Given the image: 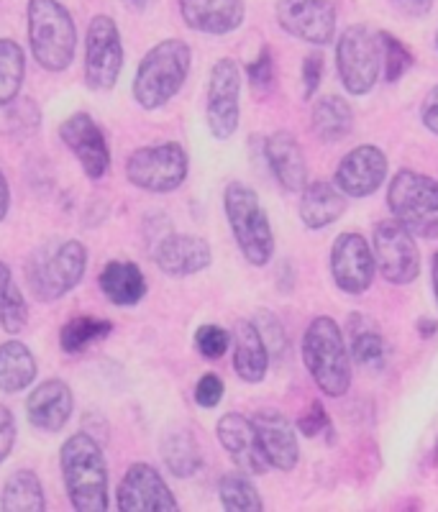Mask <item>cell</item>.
Instances as JSON below:
<instances>
[{"label":"cell","mask_w":438,"mask_h":512,"mask_svg":"<svg viewBox=\"0 0 438 512\" xmlns=\"http://www.w3.org/2000/svg\"><path fill=\"white\" fill-rule=\"evenodd\" d=\"M59 466L67 497L77 512L108 510V464L103 448L90 433L80 431L62 443Z\"/></svg>","instance_id":"obj_1"},{"label":"cell","mask_w":438,"mask_h":512,"mask_svg":"<svg viewBox=\"0 0 438 512\" xmlns=\"http://www.w3.org/2000/svg\"><path fill=\"white\" fill-rule=\"evenodd\" d=\"M193 52L182 39H164L139 62L134 77V100L144 111H159L170 103L190 75Z\"/></svg>","instance_id":"obj_2"},{"label":"cell","mask_w":438,"mask_h":512,"mask_svg":"<svg viewBox=\"0 0 438 512\" xmlns=\"http://www.w3.org/2000/svg\"><path fill=\"white\" fill-rule=\"evenodd\" d=\"M88 269V249L80 241L39 246L26 262V285L39 303H54L75 290Z\"/></svg>","instance_id":"obj_3"},{"label":"cell","mask_w":438,"mask_h":512,"mask_svg":"<svg viewBox=\"0 0 438 512\" xmlns=\"http://www.w3.org/2000/svg\"><path fill=\"white\" fill-rule=\"evenodd\" d=\"M303 361L323 395L341 397L349 392L351 359L336 320L321 315L310 323L303 336Z\"/></svg>","instance_id":"obj_4"},{"label":"cell","mask_w":438,"mask_h":512,"mask_svg":"<svg viewBox=\"0 0 438 512\" xmlns=\"http://www.w3.org/2000/svg\"><path fill=\"white\" fill-rule=\"evenodd\" d=\"M31 54L47 72L67 70L77 52V26L59 0H29Z\"/></svg>","instance_id":"obj_5"},{"label":"cell","mask_w":438,"mask_h":512,"mask_svg":"<svg viewBox=\"0 0 438 512\" xmlns=\"http://www.w3.org/2000/svg\"><path fill=\"white\" fill-rule=\"evenodd\" d=\"M223 210L246 262L252 267H267L275 256V233L257 192L244 182H231L223 192Z\"/></svg>","instance_id":"obj_6"},{"label":"cell","mask_w":438,"mask_h":512,"mask_svg":"<svg viewBox=\"0 0 438 512\" xmlns=\"http://www.w3.org/2000/svg\"><path fill=\"white\" fill-rule=\"evenodd\" d=\"M392 218L418 239H438V182L433 177L400 169L387 190Z\"/></svg>","instance_id":"obj_7"},{"label":"cell","mask_w":438,"mask_h":512,"mask_svg":"<svg viewBox=\"0 0 438 512\" xmlns=\"http://www.w3.org/2000/svg\"><path fill=\"white\" fill-rule=\"evenodd\" d=\"M187 172H190V159L177 141L141 146L126 159V177L131 185L154 195L175 192L177 187L185 185Z\"/></svg>","instance_id":"obj_8"},{"label":"cell","mask_w":438,"mask_h":512,"mask_svg":"<svg viewBox=\"0 0 438 512\" xmlns=\"http://www.w3.org/2000/svg\"><path fill=\"white\" fill-rule=\"evenodd\" d=\"M336 67L351 95H367L382 72L380 34L367 26H349L336 44Z\"/></svg>","instance_id":"obj_9"},{"label":"cell","mask_w":438,"mask_h":512,"mask_svg":"<svg viewBox=\"0 0 438 512\" xmlns=\"http://www.w3.org/2000/svg\"><path fill=\"white\" fill-rule=\"evenodd\" d=\"M123 70V41L111 16H95L85 34V85L95 93L116 88Z\"/></svg>","instance_id":"obj_10"},{"label":"cell","mask_w":438,"mask_h":512,"mask_svg":"<svg viewBox=\"0 0 438 512\" xmlns=\"http://www.w3.org/2000/svg\"><path fill=\"white\" fill-rule=\"evenodd\" d=\"M374 264L392 285H410L421 274V251L415 236L395 218L377 223L374 228Z\"/></svg>","instance_id":"obj_11"},{"label":"cell","mask_w":438,"mask_h":512,"mask_svg":"<svg viewBox=\"0 0 438 512\" xmlns=\"http://www.w3.org/2000/svg\"><path fill=\"white\" fill-rule=\"evenodd\" d=\"M241 72L234 59H218L208 80L205 95V121L218 141H228L236 134L241 118Z\"/></svg>","instance_id":"obj_12"},{"label":"cell","mask_w":438,"mask_h":512,"mask_svg":"<svg viewBox=\"0 0 438 512\" xmlns=\"http://www.w3.org/2000/svg\"><path fill=\"white\" fill-rule=\"evenodd\" d=\"M275 13L287 34L313 47H326L336 36L333 0H277Z\"/></svg>","instance_id":"obj_13"},{"label":"cell","mask_w":438,"mask_h":512,"mask_svg":"<svg viewBox=\"0 0 438 512\" xmlns=\"http://www.w3.org/2000/svg\"><path fill=\"white\" fill-rule=\"evenodd\" d=\"M118 510L121 512H164L180 510L172 489L152 464L136 461L118 484Z\"/></svg>","instance_id":"obj_14"},{"label":"cell","mask_w":438,"mask_h":512,"mask_svg":"<svg viewBox=\"0 0 438 512\" xmlns=\"http://www.w3.org/2000/svg\"><path fill=\"white\" fill-rule=\"evenodd\" d=\"M62 144L75 154L82 172L90 180H100L111 167V149H108L106 134L90 113H75L59 126Z\"/></svg>","instance_id":"obj_15"},{"label":"cell","mask_w":438,"mask_h":512,"mask_svg":"<svg viewBox=\"0 0 438 512\" xmlns=\"http://www.w3.org/2000/svg\"><path fill=\"white\" fill-rule=\"evenodd\" d=\"M331 274L339 290L362 295L372 287L377 264L367 241L359 233H341L331 251Z\"/></svg>","instance_id":"obj_16"},{"label":"cell","mask_w":438,"mask_h":512,"mask_svg":"<svg viewBox=\"0 0 438 512\" xmlns=\"http://www.w3.org/2000/svg\"><path fill=\"white\" fill-rule=\"evenodd\" d=\"M216 436L239 472L252 474V477L267 474L269 461L262 451L257 425H254L252 418H246V415L239 413H226L218 420Z\"/></svg>","instance_id":"obj_17"},{"label":"cell","mask_w":438,"mask_h":512,"mask_svg":"<svg viewBox=\"0 0 438 512\" xmlns=\"http://www.w3.org/2000/svg\"><path fill=\"white\" fill-rule=\"evenodd\" d=\"M387 177V157L377 146H357L351 149L336 167L333 185L349 198H369L380 190Z\"/></svg>","instance_id":"obj_18"},{"label":"cell","mask_w":438,"mask_h":512,"mask_svg":"<svg viewBox=\"0 0 438 512\" xmlns=\"http://www.w3.org/2000/svg\"><path fill=\"white\" fill-rule=\"evenodd\" d=\"M154 262L170 277H193L211 267V244L193 233H170L154 246Z\"/></svg>","instance_id":"obj_19"},{"label":"cell","mask_w":438,"mask_h":512,"mask_svg":"<svg viewBox=\"0 0 438 512\" xmlns=\"http://www.w3.org/2000/svg\"><path fill=\"white\" fill-rule=\"evenodd\" d=\"M75 397L65 379H44L26 400V415L36 431L57 433L72 418Z\"/></svg>","instance_id":"obj_20"},{"label":"cell","mask_w":438,"mask_h":512,"mask_svg":"<svg viewBox=\"0 0 438 512\" xmlns=\"http://www.w3.org/2000/svg\"><path fill=\"white\" fill-rule=\"evenodd\" d=\"M252 420L257 425L259 443H262L269 466H275L280 472H292L298 466L300 446L290 420L277 410H262Z\"/></svg>","instance_id":"obj_21"},{"label":"cell","mask_w":438,"mask_h":512,"mask_svg":"<svg viewBox=\"0 0 438 512\" xmlns=\"http://www.w3.org/2000/svg\"><path fill=\"white\" fill-rule=\"evenodd\" d=\"M244 0H180V16L187 29L223 36L244 24Z\"/></svg>","instance_id":"obj_22"},{"label":"cell","mask_w":438,"mask_h":512,"mask_svg":"<svg viewBox=\"0 0 438 512\" xmlns=\"http://www.w3.org/2000/svg\"><path fill=\"white\" fill-rule=\"evenodd\" d=\"M264 157H267L272 175L285 190L300 192L308 185V164H305L303 146L290 131H277L269 136L264 141Z\"/></svg>","instance_id":"obj_23"},{"label":"cell","mask_w":438,"mask_h":512,"mask_svg":"<svg viewBox=\"0 0 438 512\" xmlns=\"http://www.w3.org/2000/svg\"><path fill=\"white\" fill-rule=\"evenodd\" d=\"M346 210V195L336 185L326 180L308 182L300 190V221L310 228H328L339 221Z\"/></svg>","instance_id":"obj_24"},{"label":"cell","mask_w":438,"mask_h":512,"mask_svg":"<svg viewBox=\"0 0 438 512\" xmlns=\"http://www.w3.org/2000/svg\"><path fill=\"white\" fill-rule=\"evenodd\" d=\"M234 341V369L244 382L257 384L267 377L269 351L262 341V333L257 331L254 320H239L231 333Z\"/></svg>","instance_id":"obj_25"},{"label":"cell","mask_w":438,"mask_h":512,"mask_svg":"<svg viewBox=\"0 0 438 512\" xmlns=\"http://www.w3.org/2000/svg\"><path fill=\"white\" fill-rule=\"evenodd\" d=\"M100 290L118 308H134L146 295V277L136 262L113 259L98 277Z\"/></svg>","instance_id":"obj_26"},{"label":"cell","mask_w":438,"mask_h":512,"mask_svg":"<svg viewBox=\"0 0 438 512\" xmlns=\"http://www.w3.org/2000/svg\"><path fill=\"white\" fill-rule=\"evenodd\" d=\"M36 379V359L21 341L0 344V392L16 395L29 390Z\"/></svg>","instance_id":"obj_27"},{"label":"cell","mask_w":438,"mask_h":512,"mask_svg":"<svg viewBox=\"0 0 438 512\" xmlns=\"http://www.w3.org/2000/svg\"><path fill=\"white\" fill-rule=\"evenodd\" d=\"M310 121H313V134L323 141V144H336V141L346 139L351 134V126H354V111L344 98H336V95H323L318 98V103L313 105V113H310Z\"/></svg>","instance_id":"obj_28"},{"label":"cell","mask_w":438,"mask_h":512,"mask_svg":"<svg viewBox=\"0 0 438 512\" xmlns=\"http://www.w3.org/2000/svg\"><path fill=\"white\" fill-rule=\"evenodd\" d=\"M0 507L6 512H41L47 507L44 502V487L41 479L31 469H18L3 484Z\"/></svg>","instance_id":"obj_29"},{"label":"cell","mask_w":438,"mask_h":512,"mask_svg":"<svg viewBox=\"0 0 438 512\" xmlns=\"http://www.w3.org/2000/svg\"><path fill=\"white\" fill-rule=\"evenodd\" d=\"M162 459L164 466L170 469L175 477H193L203 466V456H200V446L195 436L187 428H177L170 431L162 441Z\"/></svg>","instance_id":"obj_30"},{"label":"cell","mask_w":438,"mask_h":512,"mask_svg":"<svg viewBox=\"0 0 438 512\" xmlns=\"http://www.w3.org/2000/svg\"><path fill=\"white\" fill-rule=\"evenodd\" d=\"M29 326V305L21 287L13 280V272L6 262H0V331L21 333Z\"/></svg>","instance_id":"obj_31"},{"label":"cell","mask_w":438,"mask_h":512,"mask_svg":"<svg viewBox=\"0 0 438 512\" xmlns=\"http://www.w3.org/2000/svg\"><path fill=\"white\" fill-rule=\"evenodd\" d=\"M113 323L108 318H95V315H77L67 320L59 331V346L65 354H80L88 346L98 344L100 338L111 336Z\"/></svg>","instance_id":"obj_32"},{"label":"cell","mask_w":438,"mask_h":512,"mask_svg":"<svg viewBox=\"0 0 438 512\" xmlns=\"http://www.w3.org/2000/svg\"><path fill=\"white\" fill-rule=\"evenodd\" d=\"M26 77V54L13 39H0V108L11 105Z\"/></svg>","instance_id":"obj_33"},{"label":"cell","mask_w":438,"mask_h":512,"mask_svg":"<svg viewBox=\"0 0 438 512\" xmlns=\"http://www.w3.org/2000/svg\"><path fill=\"white\" fill-rule=\"evenodd\" d=\"M218 497H221V505L226 510L234 512H262L264 502L259 497L257 487L249 482L244 472H231L223 474L221 482H218Z\"/></svg>","instance_id":"obj_34"},{"label":"cell","mask_w":438,"mask_h":512,"mask_svg":"<svg viewBox=\"0 0 438 512\" xmlns=\"http://www.w3.org/2000/svg\"><path fill=\"white\" fill-rule=\"evenodd\" d=\"M382 44V70H385L387 82H398L405 72L413 67V54L408 52L403 41H398L387 31H380Z\"/></svg>","instance_id":"obj_35"},{"label":"cell","mask_w":438,"mask_h":512,"mask_svg":"<svg viewBox=\"0 0 438 512\" xmlns=\"http://www.w3.org/2000/svg\"><path fill=\"white\" fill-rule=\"evenodd\" d=\"M351 354H354L357 364H362V367H382V361H385V341H382L380 331H374V326H367L354 333V338H351Z\"/></svg>","instance_id":"obj_36"},{"label":"cell","mask_w":438,"mask_h":512,"mask_svg":"<svg viewBox=\"0 0 438 512\" xmlns=\"http://www.w3.org/2000/svg\"><path fill=\"white\" fill-rule=\"evenodd\" d=\"M231 346V333L226 328L216 326V323H208V326H200L195 333V349L205 356V359H221L223 354Z\"/></svg>","instance_id":"obj_37"},{"label":"cell","mask_w":438,"mask_h":512,"mask_svg":"<svg viewBox=\"0 0 438 512\" xmlns=\"http://www.w3.org/2000/svg\"><path fill=\"white\" fill-rule=\"evenodd\" d=\"M254 326H257V331L262 333V341H264V346H267L269 356L272 354L280 356L282 351L287 349V338H285V331H282V326H280V320L269 313V310H259L257 318H254Z\"/></svg>","instance_id":"obj_38"},{"label":"cell","mask_w":438,"mask_h":512,"mask_svg":"<svg viewBox=\"0 0 438 512\" xmlns=\"http://www.w3.org/2000/svg\"><path fill=\"white\" fill-rule=\"evenodd\" d=\"M223 400V382L218 374H203L195 384V402H198L200 408L211 410L218 408Z\"/></svg>","instance_id":"obj_39"},{"label":"cell","mask_w":438,"mask_h":512,"mask_svg":"<svg viewBox=\"0 0 438 512\" xmlns=\"http://www.w3.org/2000/svg\"><path fill=\"white\" fill-rule=\"evenodd\" d=\"M246 75H249L254 88H269L272 85V80H275V62H272V52L267 47L246 67Z\"/></svg>","instance_id":"obj_40"},{"label":"cell","mask_w":438,"mask_h":512,"mask_svg":"<svg viewBox=\"0 0 438 512\" xmlns=\"http://www.w3.org/2000/svg\"><path fill=\"white\" fill-rule=\"evenodd\" d=\"M326 428H328L326 408H323L321 402H310V408L300 415L298 431L303 433V436L313 438V436H318L321 431H326Z\"/></svg>","instance_id":"obj_41"},{"label":"cell","mask_w":438,"mask_h":512,"mask_svg":"<svg viewBox=\"0 0 438 512\" xmlns=\"http://www.w3.org/2000/svg\"><path fill=\"white\" fill-rule=\"evenodd\" d=\"M13 443H16V420L6 405H0V464L11 456Z\"/></svg>","instance_id":"obj_42"},{"label":"cell","mask_w":438,"mask_h":512,"mask_svg":"<svg viewBox=\"0 0 438 512\" xmlns=\"http://www.w3.org/2000/svg\"><path fill=\"white\" fill-rule=\"evenodd\" d=\"M323 77V57L321 54H308L303 62V82H305V98H313L321 85Z\"/></svg>","instance_id":"obj_43"},{"label":"cell","mask_w":438,"mask_h":512,"mask_svg":"<svg viewBox=\"0 0 438 512\" xmlns=\"http://www.w3.org/2000/svg\"><path fill=\"white\" fill-rule=\"evenodd\" d=\"M421 121L431 134L438 136V85L426 95V100H423Z\"/></svg>","instance_id":"obj_44"},{"label":"cell","mask_w":438,"mask_h":512,"mask_svg":"<svg viewBox=\"0 0 438 512\" xmlns=\"http://www.w3.org/2000/svg\"><path fill=\"white\" fill-rule=\"evenodd\" d=\"M8 208H11V187H8L6 175L0 172V221H6Z\"/></svg>","instance_id":"obj_45"},{"label":"cell","mask_w":438,"mask_h":512,"mask_svg":"<svg viewBox=\"0 0 438 512\" xmlns=\"http://www.w3.org/2000/svg\"><path fill=\"white\" fill-rule=\"evenodd\" d=\"M418 333H421V336H433V333H436V320H421V323H418Z\"/></svg>","instance_id":"obj_46"},{"label":"cell","mask_w":438,"mask_h":512,"mask_svg":"<svg viewBox=\"0 0 438 512\" xmlns=\"http://www.w3.org/2000/svg\"><path fill=\"white\" fill-rule=\"evenodd\" d=\"M433 295H436V303H438V251L433 254Z\"/></svg>","instance_id":"obj_47"},{"label":"cell","mask_w":438,"mask_h":512,"mask_svg":"<svg viewBox=\"0 0 438 512\" xmlns=\"http://www.w3.org/2000/svg\"><path fill=\"white\" fill-rule=\"evenodd\" d=\"M126 3H129V6H134V8H144L149 0H126Z\"/></svg>","instance_id":"obj_48"},{"label":"cell","mask_w":438,"mask_h":512,"mask_svg":"<svg viewBox=\"0 0 438 512\" xmlns=\"http://www.w3.org/2000/svg\"><path fill=\"white\" fill-rule=\"evenodd\" d=\"M433 461H436V464H438V443H436V454H433Z\"/></svg>","instance_id":"obj_49"},{"label":"cell","mask_w":438,"mask_h":512,"mask_svg":"<svg viewBox=\"0 0 438 512\" xmlns=\"http://www.w3.org/2000/svg\"><path fill=\"white\" fill-rule=\"evenodd\" d=\"M436 47H438V31H436Z\"/></svg>","instance_id":"obj_50"}]
</instances>
